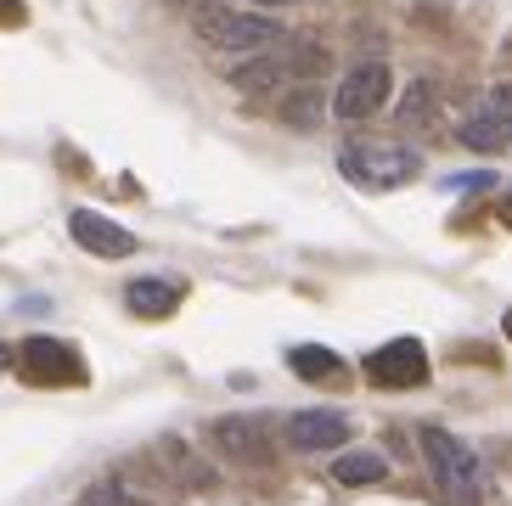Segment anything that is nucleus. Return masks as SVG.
<instances>
[{
    "mask_svg": "<svg viewBox=\"0 0 512 506\" xmlns=\"http://www.w3.org/2000/svg\"><path fill=\"white\" fill-rule=\"evenodd\" d=\"M192 29L209 51H265V45L287 40V29L265 12H242V6H226V0H203L192 12Z\"/></svg>",
    "mask_w": 512,
    "mask_h": 506,
    "instance_id": "1",
    "label": "nucleus"
},
{
    "mask_svg": "<svg viewBox=\"0 0 512 506\" xmlns=\"http://www.w3.org/2000/svg\"><path fill=\"white\" fill-rule=\"evenodd\" d=\"M417 445H422V462H428V473H434V484L445 495H451L456 506H473L484 495V467L479 456L456 439V433H445L439 422H422L417 428Z\"/></svg>",
    "mask_w": 512,
    "mask_h": 506,
    "instance_id": "2",
    "label": "nucleus"
},
{
    "mask_svg": "<svg viewBox=\"0 0 512 506\" xmlns=\"http://www.w3.org/2000/svg\"><path fill=\"white\" fill-rule=\"evenodd\" d=\"M338 175L361 192H394V186L422 175V152L400 147V141H355L338 152Z\"/></svg>",
    "mask_w": 512,
    "mask_h": 506,
    "instance_id": "3",
    "label": "nucleus"
},
{
    "mask_svg": "<svg viewBox=\"0 0 512 506\" xmlns=\"http://www.w3.org/2000/svg\"><path fill=\"white\" fill-rule=\"evenodd\" d=\"M456 141L473 152H501L512 141V85H490L479 96V102L467 107L462 130H456Z\"/></svg>",
    "mask_w": 512,
    "mask_h": 506,
    "instance_id": "4",
    "label": "nucleus"
},
{
    "mask_svg": "<svg viewBox=\"0 0 512 506\" xmlns=\"http://www.w3.org/2000/svg\"><path fill=\"white\" fill-rule=\"evenodd\" d=\"M389 96H394V79H389V68L383 62H355L344 74V85L332 90V113L338 119H377L383 107H389Z\"/></svg>",
    "mask_w": 512,
    "mask_h": 506,
    "instance_id": "5",
    "label": "nucleus"
},
{
    "mask_svg": "<svg viewBox=\"0 0 512 506\" xmlns=\"http://www.w3.org/2000/svg\"><path fill=\"white\" fill-rule=\"evenodd\" d=\"M366 383L377 388H422L428 383V349H422L417 338H394L383 343V349H372V355L361 360Z\"/></svg>",
    "mask_w": 512,
    "mask_h": 506,
    "instance_id": "6",
    "label": "nucleus"
},
{
    "mask_svg": "<svg viewBox=\"0 0 512 506\" xmlns=\"http://www.w3.org/2000/svg\"><path fill=\"white\" fill-rule=\"evenodd\" d=\"M349 417L344 411H327V405H316V411H293V417L282 422V439L287 450H304V456H316V450H332V445H349Z\"/></svg>",
    "mask_w": 512,
    "mask_h": 506,
    "instance_id": "7",
    "label": "nucleus"
},
{
    "mask_svg": "<svg viewBox=\"0 0 512 506\" xmlns=\"http://www.w3.org/2000/svg\"><path fill=\"white\" fill-rule=\"evenodd\" d=\"M68 237L85 253H96V259H130V253H136V231H124L119 220H107V214H96V209L68 214Z\"/></svg>",
    "mask_w": 512,
    "mask_h": 506,
    "instance_id": "8",
    "label": "nucleus"
},
{
    "mask_svg": "<svg viewBox=\"0 0 512 506\" xmlns=\"http://www.w3.org/2000/svg\"><path fill=\"white\" fill-rule=\"evenodd\" d=\"M17 355H23L17 366H23L29 383H74V377H85L79 372V360H74V349L57 343V338H29Z\"/></svg>",
    "mask_w": 512,
    "mask_h": 506,
    "instance_id": "9",
    "label": "nucleus"
},
{
    "mask_svg": "<svg viewBox=\"0 0 512 506\" xmlns=\"http://www.w3.org/2000/svg\"><path fill=\"white\" fill-rule=\"evenodd\" d=\"M214 439H220L226 456H237V462H248V467L271 462V439H265V422L259 417H220L214 422Z\"/></svg>",
    "mask_w": 512,
    "mask_h": 506,
    "instance_id": "10",
    "label": "nucleus"
},
{
    "mask_svg": "<svg viewBox=\"0 0 512 506\" xmlns=\"http://www.w3.org/2000/svg\"><path fill=\"white\" fill-rule=\"evenodd\" d=\"M231 85L248 90V96H259V90L293 85V68H287V57H276V51H259V57H248V62L231 68Z\"/></svg>",
    "mask_w": 512,
    "mask_h": 506,
    "instance_id": "11",
    "label": "nucleus"
},
{
    "mask_svg": "<svg viewBox=\"0 0 512 506\" xmlns=\"http://www.w3.org/2000/svg\"><path fill=\"white\" fill-rule=\"evenodd\" d=\"M124 304L136 315H147V321H164V315L181 310V287L175 282H158V276H141V282L124 287Z\"/></svg>",
    "mask_w": 512,
    "mask_h": 506,
    "instance_id": "12",
    "label": "nucleus"
},
{
    "mask_svg": "<svg viewBox=\"0 0 512 506\" xmlns=\"http://www.w3.org/2000/svg\"><path fill=\"white\" fill-rule=\"evenodd\" d=\"M332 478L349 484V490H361V484H383V478H389V462H383L377 450H344V456H332Z\"/></svg>",
    "mask_w": 512,
    "mask_h": 506,
    "instance_id": "13",
    "label": "nucleus"
},
{
    "mask_svg": "<svg viewBox=\"0 0 512 506\" xmlns=\"http://www.w3.org/2000/svg\"><path fill=\"white\" fill-rule=\"evenodd\" d=\"M287 366H293L304 383H327V377H338V355L321 349V343H299V349H287Z\"/></svg>",
    "mask_w": 512,
    "mask_h": 506,
    "instance_id": "14",
    "label": "nucleus"
},
{
    "mask_svg": "<svg viewBox=\"0 0 512 506\" xmlns=\"http://www.w3.org/2000/svg\"><path fill=\"white\" fill-rule=\"evenodd\" d=\"M316 119H321V90L316 85H299L282 102V124H287V130H316Z\"/></svg>",
    "mask_w": 512,
    "mask_h": 506,
    "instance_id": "15",
    "label": "nucleus"
},
{
    "mask_svg": "<svg viewBox=\"0 0 512 506\" xmlns=\"http://www.w3.org/2000/svg\"><path fill=\"white\" fill-rule=\"evenodd\" d=\"M158 456H164V462L175 467V473H181L186 484H203V490H209V484H214V473H209V467H203V462H197V456H192V450L181 445V439H158Z\"/></svg>",
    "mask_w": 512,
    "mask_h": 506,
    "instance_id": "16",
    "label": "nucleus"
},
{
    "mask_svg": "<svg viewBox=\"0 0 512 506\" xmlns=\"http://www.w3.org/2000/svg\"><path fill=\"white\" fill-rule=\"evenodd\" d=\"M85 506H152V501H141L136 490H124L119 478H96L91 490H85Z\"/></svg>",
    "mask_w": 512,
    "mask_h": 506,
    "instance_id": "17",
    "label": "nucleus"
},
{
    "mask_svg": "<svg viewBox=\"0 0 512 506\" xmlns=\"http://www.w3.org/2000/svg\"><path fill=\"white\" fill-rule=\"evenodd\" d=\"M428 113H434V85H422V79H417V85H411V96H406V107H400V119H428Z\"/></svg>",
    "mask_w": 512,
    "mask_h": 506,
    "instance_id": "18",
    "label": "nucleus"
},
{
    "mask_svg": "<svg viewBox=\"0 0 512 506\" xmlns=\"http://www.w3.org/2000/svg\"><path fill=\"white\" fill-rule=\"evenodd\" d=\"M6 366H12V349H6V343H0V372H6Z\"/></svg>",
    "mask_w": 512,
    "mask_h": 506,
    "instance_id": "19",
    "label": "nucleus"
},
{
    "mask_svg": "<svg viewBox=\"0 0 512 506\" xmlns=\"http://www.w3.org/2000/svg\"><path fill=\"white\" fill-rule=\"evenodd\" d=\"M501 225H512V197H507V203H501Z\"/></svg>",
    "mask_w": 512,
    "mask_h": 506,
    "instance_id": "20",
    "label": "nucleus"
},
{
    "mask_svg": "<svg viewBox=\"0 0 512 506\" xmlns=\"http://www.w3.org/2000/svg\"><path fill=\"white\" fill-rule=\"evenodd\" d=\"M259 6H293V0H259Z\"/></svg>",
    "mask_w": 512,
    "mask_h": 506,
    "instance_id": "21",
    "label": "nucleus"
}]
</instances>
